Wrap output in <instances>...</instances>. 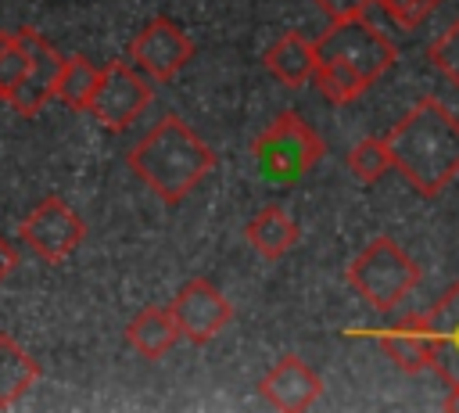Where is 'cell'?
<instances>
[{
    "label": "cell",
    "mask_w": 459,
    "mask_h": 413,
    "mask_svg": "<svg viewBox=\"0 0 459 413\" xmlns=\"http://www.w3.org/2000/svg\"><path fill=\"white\" fill-rule=\"evenodd\" d=\"M323 140L319 133L298 115V111H280L255 140H251V158L258 165V172L273 183H298L305 172L316 169V162L323 158Z\"/></svg>",
    "instance_id": "277c9868"
},
{
    "label": "cell",
    "mask_w": 459,
    "mask_h": 413,
    "mask_svg": "<svg viewBox=\"0 0 459 413\" xmlns=\"http://www.w3.org/2000/svg\"><path fill=\"white\" fill-rule=\"evenodd\" d=\"M373 4H380L384 14H387L398 29L412 32V29H420V25H423L445 0H373Z\"/></svg>",
    "instance_id": "603a6c76"
},
{
    "label": "cell",
    "mask_w": 459,
    "mask_h": 413,
    "mask_svg": "<svg viewBox=\"0 0 459 413\" xmlns=\"http://www.w3.org/2000/svg\"><path fill=\"white\" fill-rule=\"evenodd\" d=\"M97 83H100V68L90 57L72 54L61 65L57 86H54V101H61L68 111H90V101L97 93Z\"/></svg>",
    "instance_id": "ac0fdd59"
},
{
    "label": "cell",
    "mask_w": 459,
    "mask_h": 413,
    "mask_svg": "<svg viewBox=\"0 0 459 413\" xmlns=\"http://www.w3.org/2000/svg\"><path fill=\"white\" fill-rule=\"evenodd\" d=\"M18 237H22V244H25L36 259L57 266V262H65V259L86 241V223H82V215H79L65 198L50 194V198H43V201L22 219Z\"/></svg>",
    "instance_id": "52a82bcc"
},
{
    "label": "cell",
    "mask_w": 459,
    "mask_h": 413,
    "mask_svg": "<svg viewBox=\"0 0 459 413\" xmlns=\"http://www.w3.org/2000/svg\"><path fill=\"white\" fill-rule=\"evenodd\" d=\"M194 57V40L165 14L151 18L129 43V61L151 83H172Z\"/></svg>",
    "instance_id": "ba28073f"
},
{
    "label": "cell",
    "mask_w": 459,
    "mask_h": 413,
    "mask_svg": "<svg viewBox=\"0 0 459 413\" xmlns=\"http://www.w3.org/2000/svg\"><path fill=\"white\" fill-rule=\"evenodd\" d=\"M366 338H373L402 373L434 370V341L423 327V316H409L391 327H373L366 330Z\"/></svg>",
    "instance_id": "7c38bea8"
},
{
    "label": "cell",
    "mask_w": 459,
    "mask_h": 413,
    "mask_svg": "<svg viewBox=\"0 0 459 413\" xmlns=\"http://www.w3.org/2000/svg\"><path fill=\"white\" fill-rule=\"evenodd\" d=\"M348 169H351V176L362 180V183L384 180V176L394 169L387 140H384V136H362V140L348 151Z\"/></svg>",
    "instance_id": "ffe728a7"
},
{
    "label": "cell",
    "mask_w": 459,
    "mask_h": 413,
    "mask_svg": "<svg viewBox=\"0 0 459 413\" xmlns=\"http://www.w3.org/2000/svg\"><path fill=\"white\" fill-rule=\"evenodd\" d=\"M18 262H22V255H18V248L7 241V237H0V284L18 269Z\"/></svg>",
    "instance_id": "d4e9b609"
},
{
    "label": "cell",
    "mask_w": 459,
    "mask_h": 413,
    "mask_svg": "<svg viewBox=\"0 0 459 413\" xmlns=\"http://www.w3.org/2000/svg\"><path fill=\"white\" fill-rule=\"evenodd\" d=\"M258 395L280 413H301L323 395V377L294 352L280 356L258 381Z\"/></svg>",
    "instance_id": "8fae6325"
},
{
    "label": "cell",
    "mask_w": 459,
    "mask_h": 413,
    "mask_svg": "<svg viewBox=\"0 0 459 413\" xmlns=\"http://www.w3.org/2000/svg\"><path fill=\"white\" fill-rule=\"evenodd\" d=\"M423 327L434 341V373L445 384L459 381V280L448 284V291L434 302V309L423 316Z\"/></svg>",
    "instance_id": "4fadbf2b"
},
{
    "label": "cell",
    "mask_w": 459,
    "mask_h": 413,
    "mask_svg": "<svg viewBox=\"0 0 459 413\" xmlns=\"http://www.w3.org/2000/svg\"><path fill=\"white\" fill-rule=\"evenodd\" d=\"M36 381H39V363L11 334H0V409L22 402Z\"/></svg>",
    "instance_id": "e0dca14e"
},
{
    "label": "cell",
    "mask_w": 459,
    "mask_h": 413,
    "mask_svg": "<svg viewBox=\"0 0 459 413\" xmlns=\"http://www.w3.org/2000/svg\"><path fill=\"white\" fill-rule=\"evenodd\" d=\"M391 162L420 198H437L459 176V115L420 97L387 133Z\"/></svg>",
    "instance_id": "6da1fadb"
},
{
    "label": "cell",
    "mask_w": 459,
    "mask_h": 413,
    "mask_svg": "<svg viewBox=\"0 0 459 413\" xmlns=\"http://www.w3.org/2000/svg\"><path fill=\"white\" fill-rule=\"evenodd\" d=\"M29 72V54L18 32H0V101H11Z\"/></svg>",
    "instance_id": "44dd1931"
},
{
    "label": "cell",
    "mask_w": 459,
    "mask_h": 413,
    "mask_svg": "<svg viewBox=\"0 0 459 413\" xmlns=\"http://www.w3.org/2000/svg\"><path fill=\"white\" fill-rule=\"evenodd\" d=\"M420 266L409 259V251L387 237V233H377L344 269V280L348 287L366 302L373 305L377 312H394L409 294L412 287L420 284Z\"/></svg>",
    "instance_id": "3957f363"
},
{
    "label": "cell",
    "mask_w": 459,
    "mask_h": 413,
    "mask_svg": "<svg viewBox=\"0 0 459 413\" xmlns=\"http://www.w3.org/2000/svg\"><path fill=\"white\" fill-rule=\"evenodd\" d=\"M244 241L255 255L273 262V259H283L287 251H294V244L301 241V226L283 205H262L244 223Z\"/></svg>",
    "instance_id": "9a60e30c"
},
{
    "label": "cell",
    "mask_w": 459,
    "mask_h": 413,
    "mask_svg": "<svg viewBox=\"0 0 459 413\" xmlns=\"http://www.w3.org/2000/svg\"><path fill=\"white\" fill-rule=\"evenodd\" d=\"M441 409H448V413H459V381H455V384H448V395H445Z\"/></svg>",
    "instance_id": "484cf974"
},
{
    "label": "cell",
    "mask_w": 459,
    "mask_h": 413,
    "mask_svg": "<svg viewBox=\"0 0 459 413\" xmlns=\"http://www.w3.org/2000/svg\"><path fill=\"white\" fill-rule=\"evenodd\" d=\"M126 165L165 205H179L201 187V180L219 165V158L179 115H161L129 147Z\"/></svg>",
    "instance_id": "7a4b0ae2"
},
{
    "label": "cell",
    "mask_w": 459,
    "mask_h": 413,
    "mask_svg": "<svg viewBox=\"0 0 459 413\" xmlns=\"http://www.w3.org/2000/svg\"><path fill=\"white\" fill-rule=\"evenodd\" d=\"M330 22H344V18H359L369 11L373 0H312Z\"/></svg>",
    "instance_id": "cb8c5ba5"
},
{
    "label": "cell",
    "mask_w": 459,
    "mask_h": 413,
    "mask_svg": "<svg viewBox=\"0 0 459 413\" xmlns=\"http://www.w3.org/2000/svg\"><path fill=\"white\" fill-rule=\"evenodd\" d=\"M427 61L459 90V18H452V22L427 43Z\"/></svg>",
    "instance_id": "7402d4cb"
},
{
    "label": "cell",
    "mask_w": 459,
    "mask_h": 413,
    "mask_svg": "<svg viewBox=\"0 0 459 413\" xmlns=\"http://www.w3.org/2000/svg\"><path fill=\"white\" fill-rule=\"evenodd\" d=\"M316 47H319V61L351 65L369 83H377L384 72H391V65L398 57L394 43L377 25H369L366 14L344 18V22H330V29L316 40Z\"/></svg>",
    "instance_id": "5b68a950"
},
{
    "label": "cell",
    "mask_w": 459,
    "mask_h": 413,
    "mask_svg": "<svg viewBox=\"0 0 459 413\" xmlns=\"http://www.w3.org/2000/svg\"><path fill=\"white\" fill-rule=\"evenodd\" d=\"M312 79H316V90L323 93V101L333 104V108L355 104V101L373 86L362 72H355L351 65H341V61H319Z\"/></svg>",
    "instance_id": "d6986e66"
},
{
    "label": "cell",
    "mask_w": 459,
    "mask_h": 413,
    "mask_svg": "<svg viewBox=\"0 0 459 413\" xmlns=\"http://www.w3.org/2000/svg\"><path fill=\"white\" fill-rule=\"evenodd\" d=\"M172 316H176V327H179V338H186L190 345H208L215 341L230 320H233V305L226 302V294L208 280V277H194L186 280L176 298L169 302Z\"/></svg>",
    "instance_id": "9c48e42d"
},
{
    "label": "cell",
    "mask_w": 459,
    "mask_h": 413,
    "mask_svg": "<svg viewBox=\"0 0 459 413\" xmlns=\"http://www.w3.org/2000/svg\"><path fill=\"white\" fill-rule=\"evenodd\" d=\"M262 65H265V72H269L280 86L298 90V86L312 83L316 65H319V47H316V40H308L305 32H283V36H276V40L265 47Z\"/></svg>",
    "instance_id": "5bb4252c"
},
{
    "label": "cell",
    "mask_w": 459,
    "mask_h": 413,
    "mask_svg": "<svg viewBox=\"0 0 459 413\" xmlns=\"http://www.w3.org/2000/svg\"><path fill=\"white\" fill-rule=\"evenodd\" d=\"M151 97H154V90L133 61H108L100 68V83L90 101V115L108 133H122L147 111Z\"/></svg>",
    "instance_id": "8992f818"
},
{
    "label": "cell",
    "mask_w": 459,
    "mask_h": 413,
    "mask_svg": "<svg viewBox=\"0 0 459 413\" xmlns=\"http://www.w3.org/2000/svg\"><path fill=\"white\" fill-rule=\"evenodd\" d=\"M126 341L143 359H161L179 341V327L169 305H147L126 323Z\"/></svg>",
    "instance_id": "2e32d148"
},
{
    "label": "cell",
    "mask_w": 459,
    "mask_h": 413,
    "mask_svg": "<svg viewBox=\"0 0 459 413\" xmlns=\"http://www.w3.org/2000/svg\"><path fill=\"white\" fill-rule=\"evenodd\" d=\"M14 32H18V40H22L25 54H29V72H25L22 86L14 90V97H11L7 104H11L18 115L32 119V115H39V111H43V104H47V101H54V86H57V75H61L65 54H61V50H57L43 32H36V29H29V25L14 29Z\"/></svg>",
    "instance_id": "30bf717a"
}]
</instances>
